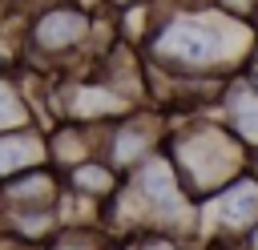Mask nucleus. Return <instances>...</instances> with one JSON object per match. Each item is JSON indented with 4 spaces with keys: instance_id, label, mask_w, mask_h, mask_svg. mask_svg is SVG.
<instances>
[{
    "instance_id": "obj_1",
    "label": "nucleus",
    "mask_w": 258,
    "mask_h": 250,
    "mask_svg": "<svg viewBox=\"0 0 258 250\" xmlns=\"http://www.w3.org/2000/svg\"><path fill=\"white\" fill-rule=\"evenodd\" d=\"M145 56L149 69H161L169 81H226L234 77L258 44V32L250 20L210 8H173L165 0H153L149 32H145Z\"/></svg>"
},
{
    "instance_id": "obj_12",
    "label": "nucleus",
    "mask_w": 258,
    "mask_h": 250,
    "mask_svg": "<svg viewBox=\"0 0 258 250\" xmlns=\"http://www.w3.org/2000/svg\"><path fill=\"white\" fill-rule=\"evenodd\" d=\"M109 8H133V4H149V0H105Z\"/></svg>"
},
{
    "instance_id": "obj_3",
    "label": "nucleus",
    "mask_w": 258,
    "mask_h": 250,
    "mask_svg": "<svg viewBox=\"0 0 258 250\" xmlns=\"http://www.w3.org/2000/svg\"><path fill=\"white\" fill-rule=\"evenodd\" d=\"M28 52L40 60H73L93 40V12L77 0H48L28 20Z\"/></svg>"
},
{
    "instance_id": "obj_7",
    "label": "nucleus",
    "mask_w": 258,
    "mask_h": 250,
    "mask_svg": "<svg viewBox=\"0 0 258 250\" xmlns=\"http://www.w3.org/2000/svg\"><path fill=\"white\" fill-rule=\"evenodd\" d=\"M36 165H48V145H44V133L36 125L0 133V181H8L16 173H28Z\"/></svg>"
},
{
    "instance_id": "obj_11",
    "label": "nucleus",
    "mask_w": 258,
    "mask_h": 250,
    "mask_svg": "<svg viewBox=\"0 0 258 250\" xmlns=\"http://www.w3.org/2000/svg\"><path fill=\"white\" fill-rule=\"evenodd\" d=\"M109 238L101 230H56V238L44 250H101Z\"/></svg>"
},
{
    "instance_id": "obj_5",
    "label": "nucleus",
    "mask_w": 258,
    "mask_h": 250,
    "mask_svg": "<svg viewBox=\"0 0 258 250\" xmlns=\"http://www.w3.org/2000/svg\"><path fill=\"white\" fill-rule=\"evenodd\" d=\"M218 113H222V125L254 153L258 149V89H250L238 73L226 77L218 89Z\"/></svg>"
},
{
    "instance_id": "obj_4",
    "label": "nucleus",
    "mask_w": 258,
    "mask_h": 250,
    "mask_svg": "<svg viewBox=\"0 0 258 250\" xmlns=\"http://www.w3.org/2000/svg\"><path fill=\"white\" fill-rule=\"evenodd\" d=\"M161 141H165V117L137 105V109L121 113L117 121H109V125L97 129V157L125 177L145 157H153L161 149Z\"/></svg>"
},
{
    "instance_id": "obj_10",
    "label": "nucleus",
    "mask_w": 258,
    "mask_h": 250,
    "mask_svg": "<svg viewBox=\"0 0 258 250\" xmlns=\"http://www.w3.org/2000/svg\"><path fill=\"white\" fill-rule=\"evenodd\" d=\"M121 250H198L185 238H173L165 230H137L129 238H121Z\"/></svg>"
},
{
    "instance_id": "obj_8",
    "label": "nucleus",
    "mask_w": 258,
    "mask_h": 250,
    "mask_svg": "<svg viewBox=\"0 0 258 250\" xmlns=\"http://www.w3.org/2000/svg\"><path fill=\"white\" fill-rule=\"evenodd\" d=\"M60 185H64L69 194H81V198H89V202L105 206V202L117 194L121 173H117L113 165H105L101 157H89V161H81V165L64 169V173H60Z\"/></svg>"
},
{
    "instance_id": "obj_2",
    "label": "nucleus",
    "mask_w": 258,
    "mask_h": 250,
    "mask_svg": "<svg viewBox=\"0 0 258 250\" xmlns=\"http://www.w3.org/2000/svg\"><path fill=\"white\" fill-rule=\"evenodd\" d=\"M161 153L169 157L181 190L194 202L210 198L214 190L246 173V161H250V149L222 121H210V117H189L185 125L165 129Z\"/></svg>"
},
{
    "instance_id": "obj_13",
    "label": "nucleus",
    "mask_w": 258,
    "mask_h": 250,
    "mask_svg": "<svg viewBox=\"0 0 258 250\" xmlns=\"http://www.w3.org/2000/svg\"><path fill=\"white\" fill-rule=\"evenodd\" d=\"M101 250H121V242H113V238H109V242H105Z\"/></svg>"
},
{
    "instance_id": "obj_6",
    "label": "nucleus",
    "mask_w": 258,
    "mask_h": 250,
    "mask_svg": "<svg viewBox=\"0 0 258 250\" xmlns=\"http://www.w3.org/2000/svg\"><path fill=\"white\" fill-rule=\"evenodd\" d=\"M60 198V173L52 165H36L0 181V210H52Z\"/></svg>"
},
{
    "instance_id": "obj_14",
    "label": "nucleus",
    "mask_w": 258,
    "mask_h": 250,
    "mask_svg": "<svg viewBox=\"0 0 258 250\" xmlns=\"http://www.w3.org/2000/svg\"><path fill=\"white\" fill-rule=\"evenodd\" d=\"M77 4H85V0H77Z\"/></svg>"
},
{
    "instance_id": "obj_9",
    "label": "nucleus",
    "mask_w": 258,
    "mask_h": 250,
    "mask_svg": "<svg viewBox=\"0 0 258 250\" xmlns=\"http://www.w3.org/2000/svg\"><path fill=\"white\" fill-rule=\"evenodd\" d=\"M32 125H36V113H32L28 93H24L8 73H0V133L32 129ZM36 129H40V125H36Z\"/></svg>"
}]
</instances>
